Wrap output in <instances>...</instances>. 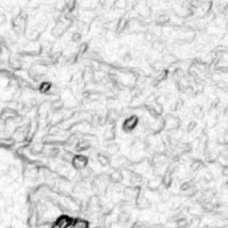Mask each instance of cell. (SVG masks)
Segmentation results:
<instances>
[{
    "label": "cell",
    "mask_w": 228,
    "mask_h": 228,
    "mask_svg": "<svg viewBox=\"0 0 228 228\" xmlns=\"http://www.w3.org/2000/svg\"><path fill=\"white\" fill-rule=\"evenodd\" d=\"M158 228H163V227H161V226H159Z\"/></svg>",
    "instance_id": "cell-2"
},
{
    "label": "cell",
    "mask_w": 228,
    "mask_h": 228,
    "mask_svg": "<svg viewBox=\"0 0 228 228\" xmlns=\"http://www.w3.org/2000/svg\"><path fill=\"white\" fill-rule=\"evenodd\" d=\"M177 228H179V227H177Z\"/></svg>",
    "instance_id": "cell-3"
},
{
    "label": "cell",
    "mask_w": 228,
    "mask_h": 228,
    "mask_svg": "<svg viewBox=\"0 0 228 228\" xmlns=\"http://www.w3.org/2000/svg\"><path fill=\"white\" fill-rule=\"evenodd\" d=\"M129 220V215L128 214H127L125 212L121 213L119 215L118 217V222L119 223V224H126V223H128Z\"/></svg>",
    "instance_id": "cell-1"
}]
</instances>
